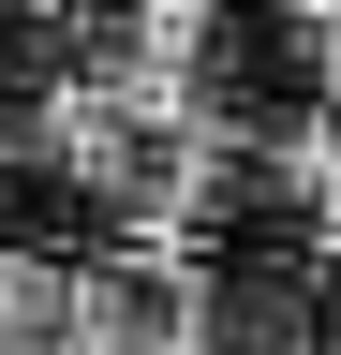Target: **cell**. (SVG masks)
Listing matches in <instances>:
<instances>
[{
  "label": "cell",
  "mask_w": 341,
  "mask_h": 355,
  "mask_svg": "<svg viewBox=\"0 0 341 355\" xmlns=\"http://www.w3.org/2000/svg\"><path fill=\"white\" fill-rule=\"evenodd\" d=\"M60 355H223V282H208L193 252H163V237L90 252V266H74Z\"/></svg>",
  "instance_id": "cell-1"
},
{
  "label": "cell",
  "mask_w": 341,
  "mask_h": 355,
  "mask_svg": "<svg viewBox=\"0 0 341 355\" xmlns=\"http://www.w3.org/2000/svg\"><path fill=\"white\" fill-rule=\"evenodd\" d=\"M60 326H74V266L45 237H0V355H60Z\"/></svg>",
  "instance_id": "cell-2"
},
{
  "label": "cell",
  "mask_w": 341,
  "mask_h": 355,
  "mask_svg": "<svg viewBox=\"0 0 341 355\" xmlns=\"http://www.w3.org/2000/svg\"><path fill=\"white\" fill-rule=\"evenodd\" d=\"M282 178H297V207L341 237V104H326V133H297V163H282Z\"/></svg>",
  "instance_id": "cell-4"
},
{
  "label": "cell",
  "mask_w": 341,
  "mask_h": 355,
  "mask_svg": "<svg viewBox=\"0 0 341 355\" xmlns=\"http://www.w3.org/2000/svg\"><path fill=\"white\" fill-rule=\"evenodd\" d=\"M223 355H312L297 296H223Z\"/></svg>",
  "instance_id": "cell-3"
}]
</instances>
